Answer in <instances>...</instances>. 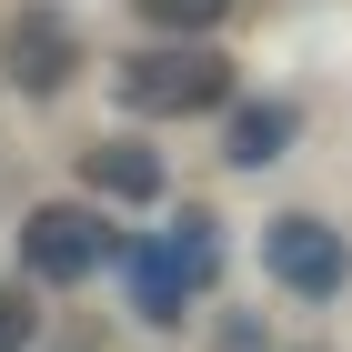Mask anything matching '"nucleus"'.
I'll list each match as a JSON object with an SVG mask.
<instances>
[{
	"instance_id": "obj_1",
	"label": "nucleus",
	"mask_w": 352,
	"mask_h": 352,
	"mask_svg": "<svg viewBox=\"0 0 352 352\" xmlns=\"http://www.w3.org/2000/svg\"><path fill=\"white\" fill-rule=\"evenodd\" d=\"M121 101L141 121H191V111H221L232 101V60L201 51V41H171V51H131L121 71Z\"/></svg>"
},
{
	"instance_id": "obj_2",
	"label": "nucleus",
	"mask_w": 352,
	"mask_h": 352,
	"mask_svg": "<svg viewBox=\"0 0 352 352\" xmlns=\"http://www.w3.org/2000/svg\"><path fill=\"white\" fill-rule=\"evenodd\" d=\"M262 262H272V282H282V292L332 302V292H342V272H352V252H342V232H332V221H312V212H272V221H262Z\"/></svg>"
},
{
	"instance_id": "obj_3",
	"label": "nucleus",
	"mask_w": 352,
	"mask_h": 352,
	"mask_svg": "<svg viewBox=\"0 0 352 352\" xmlns=\"http://www.w3.org/2000/svg\"><path fill=\"white\" fill-rule=\"evenodd\" d=\"M21 262L41 272V282H81V272L111 262V232L91 201H41V212L21 221Z\"/></svg>"
},
{
	"instance_id": "obj_4",
	"label": "nucleus",
	"mask_w": 352,
	"mask_h": 352,
	"mask_svg": "<svg viewBox=\"0 0 352 352\" xmlns=\"http://www.w3.org/2000/svg\"><path fill=\"white\" fill-rule=\"evenodd\" d=\"M0 71H10L30 101H51V91L81 71V41H71V21H60V10H21V21H10V41H0Z\"/></svg>"
},
{
	"instance_id": "obj_5",
	"label": "nucleus",
	"mask_w": 352,
	"mask_h": 352,
	"mask_svg": "<svg viewBox=\"0 0 352 352\" xmlns=\"http://www.w3.org/2000/svg\"><path fill=\"white\" fill-rule=\"evenodd\" d=\"M81 182L101 191V201H131V212H151V201H162V151H151V141H91L81 151Z\"/></svg>"
},
{
	"instance_id": "obj_6",
	"label": "nucleus",
	"mask_w": 352,
	"mask_h": 352,
	"mask_svg": "<svg viewBox=\"0 0 352 352\" xmlns=\"http://www.w3.org/2000/svg\"><path fill=\"white\" fill-rule=\"evenodd\" d=\"M111 252H121V282H131V312H141V322H182V292H191L182 262H171L151 232H141V242H111Z\"/></svg>"
},
{
	"instance_id": "obj_7",
	"label": "nucleus",
	"mask_w": 352,
	"mask_h": 352,
	"mask_svg": "<svg viewBox=\"0 0 352 352\" xmlns=\"http://www.w3.org/2000/svg\"><path fill=\"white\" fill-rule=\"evenodd\" d=\"M292 141H302V111H292V101H242V111H232V131H221V151H232L242 171H272Z\"/></svg>"
},
{
	"instance_id": "obj_8",
	"label": "nucleus",
	"mask_w": 352,
	"mask_h": 352,
	"mask_svg": "<svg viewBox=\"0 0 352 352\" xmlns=\"http://www.w3.org/2000/svg\"><path fill=\"white\" fill-rule=\"evenodd\" d=\"M212 232H221V221L212 212H182V221H171V262H182V282H212V272H221V242H212Z\"/></svg>"
},
{
	"instance_id": "obj_9",
	"label": "nucleus",
	"mask_w": 352,
	"mask_h": 352,
	"mask_svg": "<svg viewBox=\"0 0 352 352\" xmlns=\"http://www.w3.org/2000/svg\"><path fill=\"white\" fill-rule=\"evenodd\" d=\"M232 0H141V21H162V30H212Z\"/></svg>"
},
{
	"instance_id": "obj_10",
	"label": "nucleus",
	"mask_w": 352,
	"mask_h": 352,
	"mask_svg": "<svg viewBox=\"0 0 352 352\" xmlns=\"http://www.w3.org/2000/svg\"><path fill=\"white\" fill-rule=\"evenodd\" d=\"M30 322H41V312H30L21 292H0V352H30Z\"/></svg>"
},
{
	"instance_id": "obj_11",
	"label": "nucleus",
	"mask_w": 352,
	"mask_h": 352,
	"mask_svg": "<svg viewBox=\"0 0 352 352\" xmlns=\"http://www.w3.org/2000/svg\"><path fill=\"white\" fill-rule=\"evenodd\" d=\"M221 352H262V322H252V312H232V322H221Z\"/></svg>"
}]
</instances>
